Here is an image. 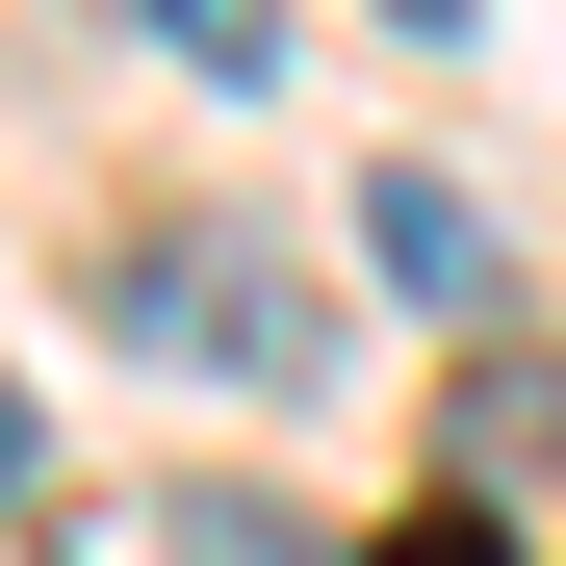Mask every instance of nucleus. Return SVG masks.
I'll return each instance as SVG.
<instances>
[{
	"label": "nucleus",
	"mask_w": 566,
	"mask_h": 566,
	"mask_svg": "<svg viewBox=\"0 0 566 566\" xmlns=\"http://www.w3.org/2000/svg\"><path fill=\"white\" fill-rule=\"evenodd\" d=\"M129 335H180L207 387H310V283H283L258 232H155L129 258Z\"/></svg>",
	"instance_id": "f257e3e1"
},
{
	"label": "nucleus",
	"mask_w": 566,
	"mask_h": 566,
	"mask_svg": "<svg viewBox=\"0 0 566 566\" xmlns=\"http://www.w3.org/2000/svg\"><path fill=\"white\" fill-rule=\"evenodd\" d=\"M360 232H387V283H438V310H463V283H490V207H463V180H387V207H360Z\"/></svg>",
	"instance_id": "f03ea898"
},
{
	"label": "nucleus",
	"mask_w": 566,
	"mask_h": 566,
	"mask_svg": "<svg viewBox=\"0 0 566 566\" xmlns=\"http://www.w3.org/2000/svg\"><path fill=\"white\" fill-rule=\"evenodd\" d=\"M0 490H27V387H0Z\"/></svg>",
	"instance_id": "39448f33"
},
{
	"label": "nucleus",
	"mask_w": 566,
	"mask_h": 566,
	"mask_svg": "<svg viewBox=\"0 0 566 566\" xmlns=\"http://www.w3.org/2000/svg\"><path fill=\"white\" fill-rule=\"evenodd\" d=\"M360 566H490V515H412V541H360Z\"/></svg>",
	"instance_id": "20e7f679"
},
{
	"label": "nucleus",
	"mask_w": 566,
	"mask_h": 566,
	"mask_svg": "<svg viewBox=\"0 0 566 566\" xmlns=\"http://www.w3.org/2000/svg\"><path fill=\"white\" fill-rule=\"evenodd\" d=\"M155 27H180V52H207V77H258V0H155Z\"/></svg>",
	"instance_id": "7ed1b4c3"
}]
</instances>
